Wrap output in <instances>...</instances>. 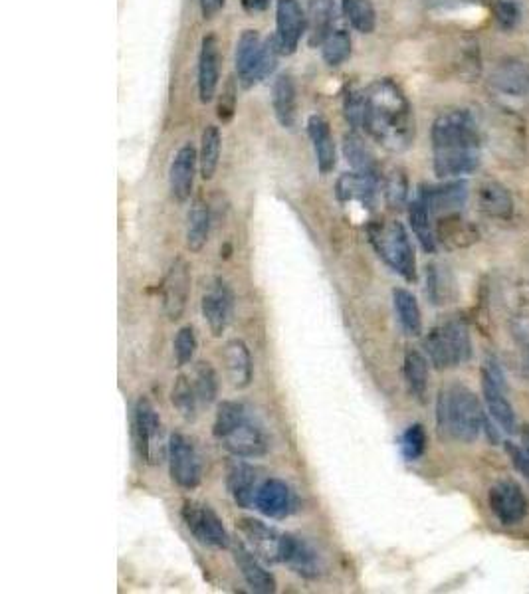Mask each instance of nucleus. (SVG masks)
Listing matches in <instances>:
<instances>
[{"label":"nucleus","mask_w":529,"mask_h":594,"mask_svg":"<svg viewBox=\"0 0 529 594\" xmlns=\"http://www.w3.org/2000/svg\"><path fill=\"white\" fill-rule=\"evenodd\" d=\"M430 141L434 173L440 179L468 175L480 163V131L468 111L450 109L438 115L432 123Z\"/></svg>","instance_id":"nucleus-1"},{"label":"nucleus","mask_w":529,"mask_h":594,"mask_svg":"<svg viewBox=\"0 0 529 594\" xmlns=\"http://www.w3.org/2000/svg\"><path fill=\"white\" fill-rule=\"evenodd\" d=\"M365 131L387 151L401 153L415 139L411 103L393 80H379L365 92Z\"/></svg>","instance_id":"nucleus-2"},{"label":"nucleus","mask_w":529,"mask_h":594,"mask_svg":"<svg viewBox=\"0 0 529 594\" xmlns=\"http://www.w3.org/2000/svg\"><path fill=\"white\" fill-rule=\"evenodd\" d=\"M436 428L442 440L474 442L486 428L478 396L460 383L442 387L436 398Z\"/></svg>","instance_id":"nucleus-3"},{"label":"nucleus","mask_w":529,"mask_h":594,"mask_svg":"<svg viewBox=\"0 0 529 594\" xmlns=\"http://www.w3.org/2000/svg\"><path fill=\"white\" fill-rule=\"evenodd\" d=\"M367 236L377 256L407 282L417 280V260L411 238L399 220H373Z\"/></svg>","instance_id":"nucleus-4"},{"label":"nucleus","mask_w":529,"mask_h":594,"mask_svg":"<svg viewBox=\"0 0 529 594\" xmlns=\"http://www.w3.org/2000/svg\"><path fill=\"white\" fill-rule=\"evenodd\" d=\"M424 349H426L428 361L438 371L456 369L464 365L472 357V341H470L468 325L456 317L436 323L424 339Z\"/></svg>","instance_id":"nucleus-5"},{"label":"nucleus","mask_w":529,"mask_h":594,"mask_svg":"<svg viewBox=\"0 0 529 594\" xmlns=\"http://www.w3.org/2000/svg\"><path fill=\"white\" fill-rule=\"evenodd\" d=\"M278 54H282V50L276 36L262 42L256 30H244L236 44V72L240 84L248 90L266 80L276 70Z\"/></svg>","instance_id":"nucleus-6"},{"label":"nucleus","mask_w":529,"mask_h":594,"mask_svg":"<svg viewBox=\"0 0 529 594\" xmlns=\"http://www.w3.org/2000/svg\"><path fill=\"white\" fill-rule=\"evenodd\" d=\"M135 440L141 458L149 466H159L169 454L161 416L147 396H141L135 404Z\"/></svg>","instance_id":"nucleus-7"},{"label":"nucleus","mask_w":529,"mask_h":594,"mask_svg":"<svg viewBox=\"0 0 529 594\" xmlns=\"http://www.w3.org/2000/svg\"><path fill=\"white\" fill-rule=\"evenodd\" d=\"M181 515H183L187 529L199 543L209 545L214 549L230 547L228 531L211 505L197 503V501H185Z\"/></svg>","instance_id":"nucleus-8"},{"label":"nucleus","mask_w":529,"mask_h":594,"mask_svg":"<svg viewBox=\"0 0 529 594\" xmlns=\"http://www.w3.org/2000/svg\"><path fill=\"white\" fill-rule=\"evenodd\" d=\"M169 472L171 480L183 490H195L201 484V456L195 444L183 434H173L169 438Z\"/></svg>","instance_id":"nucleus-9"},{"label":"nucleus","mask_w":529,"mask_h":594,"mask_svg":"<svg viewBox=\"0 0 529 594\" xmlns=\"http://www.w3.org/2000/svg\"><path fill=\"white\" fill-rule=\"evenodd\" d=\"M482 395L492 418L504 432H516L518 420L512 402L506 396V381L498 363L488 361L482 369Z\"/></svg>","instance_id":"nucleus-10"},{"label":"nucleus","mask_w":529,"mask_h":594,"mask_svg":"<svg viewBox=\"0 0 529 594\" xmlns=\"http://www.w3.org/2000/svg\"><path fill=\"white\" fill-rule=\"evenodd\" d=\"M236 529L242 535V541L266 563H282V551L286 533H280L276 527L266 525L254 517H242L236 521Z\"/></svg>","instance_id":"nucleus-11"},{"label":"nucleus","mask_w":529,"mask_h":594,"mask_svg":"<svg viewBox=\"0 0 529 594\" xmlns=\"http://www.w3.org/2000/svg\"><path fill=\"white\" fill-rule=\"evenodd\" d=\"M222 448L234 458H260L270 450V440L266 432L246 414L222 440Z\"/></svg>","instance_id":"nucleus-12"},{"label":"nucleus","mask_w":529,"mask_h":594,"mask_svg":"<svg viewBox=\"0 0 529 594\" xmlns=\"http://www.w3.org/2000/svg\"><path fill=\"white\" fill-rule=\"evenodd\" d=\"M189 294H191V266L183 258H177L169 268L161 286L163 309L171 321H179L183 317Z\"/></svg>","instance_id":"nucleus-13"},{"label":"nucleus","mask_w":529,"mask_h":594,"mask_svg":"<svg viewBox=\"0 0 529 594\" xmlns=\"http://www.w3.org/2000/svg\"><path fill=\"white\" fill-rule=\"evenodd\" d=\"M490 509L502 525H518L528 513V499L514 480H500L490 490Z\"/></svg>","instance_id":"nucleus-14"},{"label":"nucleus","mask_w":529,"mask_h":594,"mask_svg":"<svg viewBox=\"0 0 529 594\" xmlns=\"http://www.w3.org/2000/svg\"><path fill=\"white\" fill-rule=\"evenodd\" d=\"M308 28V16L298 0H278L276 6V40L282 54L290 56L296 52L304 32Z\"/></svg>","instance_id":"nucleus-15"},{"label":"nucleus","mask_w":529,"mask_h":594,"mask_svg":"<svg viewBox=\"0 0 529 594\" xmlns=\"http://www.w3.org/2000/svg\"><path fill=\"white\" fill-rule=\"evenodd\" d=\"M201 309H203V317L211 327L212 335L220 337L226 331L234 311V294L222 278L212 280L209 290L203 296Z\"/></svg>","instance_id":"nucleus-16"},{"label":"nucleus","mask_w":529,"mask_h":594,"mask_svg":"<svg viewBox=\"0 0 529 594\" xmlns=\"http://www.w3.org/2000/svg\"><path fill=\"white\" fill-rule=\"evenodd\" d=\"M282 563L304 579H318L323 573V559L312 543L302 537L288 535L284 541Z\"/></svg>","instance_id":"nucleus-17"},{"label":"nucleus","mask_w":529,"mask_h":594,"mask_svg":"<svg viewBox=\"0 0 529 594\" xmlns=\"http://www.w3.org/2000/svg\"><path fill=\"white\" fill-rule=\"evenodd\" d=\"M254 505L270 519H286L296 511V495L284 480L270 478L258 488Z\"/></svg>","instance_id":"nucleus-18"},{"label":"nucleus","mask_w":529,"mask_h":594,"mask_svg":"<svg viewBox=\"0 0 529 594\" xmlns=\"http://www.w3.org/2000/svg\"><path fill=\"white\" fill-rule=\"evenodd\" d=\"M232 557L242 579L254 593H276L278 585L274 575L262 567V563L258 561V555L244 541H236L232 545Z\"/></svg>","instance_id":"nucleus-19"},{"label":"nucleus","mask_w":529,"mask_h":594,"mask_svg":"<svg viewBox=\"0 0 529 594\" xmlns=\"http://www.w3.org/2000/svg\"><path fill=\"white\" fill-rule=\"evenodd\" d=\"M226 488L234 503L246 509L258 494V472L244 458H236L226 466Z\"/></svg>","instance_id":"nucleus-20"},{"label":"nucleus","mask_w":529,"mask_h":594,"mask_svg":"<svg viewBox=\"0 0 529 594\" xmlns=\"http://www.w3.org/2000/svg\"><path fill=\"white\" fill-rule=\"evenodd\" d=\"M379 191V177L365 173H343L335 183V197L339 202H359L363 208H373Z\"/></svg>","instance_id":"nucleus-21"},{"label":"nucleus","mask_w":529,"mask_h":594,"mask_svg":"<svg viewBox=\"0 0 529 594\" xmlns=\"http://www.w3.org/2000/svg\"><path fill=\"white\" fill-rule=\"evenodd\" d=\"M197 149L193 145H185L177 151L171 171H169V185L171 193L179 202H185L191 198L193 185H195V173H197Z\"/></svg>","instance_id":"nucleus-22"},{"label":"nucleus","mask_w":529,"mask_h":594,"mask_svg":"<svg viewBox=\"0 0 529 594\" xmlns=\"http://www.w3.org/2000/svg\"><path fill=\"white\" fill-rule=\"evenodd\" d=\"M492 86L512 98H524L529 94V64L518 58L502 60L492 72Z\"/></svg>","instance_id":"nucleus-23"},{"label":"nucleus","mask_w":529,"mask_h":594,"mask_svg":"<svg viewBox=\"0 0 529 594\" xmlns=\"http://www.w3.org/2000/svg\"><path fill=\"white\" fill-rule=\"evenodd\" d=\"M423 195L430 212L434 218L448 216V214H458V210L466 202V183L454 181L438 187H423L419 191Z\"/></svg>","instance_id":"nucleus-24"},{"label":"nucleus","mask_w":529,"mask_h":594,"mask_svg":"<svg viewBox=\"0 0 529 594\" xmlns=\"http://www.w3.org/2000/svg\"><path fill=\"white\" fill-rule=\"evenodd\" d=\"M224 369L228 375V381L234 389H246L252 383L254 367L252 357L242 339H232L224 347Z\"/></svg>","instance_id":"nucleus-25"},{"label":"nucleus","mask_w":529,"mask_h":594,"mask_svg":"<svg viewBox=\"0 0 529 594\" xmlns=\"http://www.w3.org/2000/svg\"><path fill=\"white\" fill-rule=\"evenodd\" d=\"M220 56H218V44L214 36H205L199 56V96L203 103H209L216 88H218V76H220Z\"/></svg>","instance_id":"nucleus-26"},{"label":"nucleus","mask_w":529,"mask_h":594,"mask_svg":"<svg viewBox=\"0 0 529 594\" xmlns=\"http://www.w3.org/2000/svg\"><path fill=\"white\" fill-rule=\"evenodd\" d=\"M308 133L314 143L319 173L321 175L331 173L337 163V157H335V143H333V135L327 119L321 115H312L308 121Z\"/></svg>","instance_id":"nucleus-27"},{"label":"nucleus","mask_w":529,"mask_h":594,"mask_svg":"<svg viewBox=\"0 0 529 594\" xmlns=\"http://www.w3.org/2000/svg\"><path fill=\"white\" fill-rule=\"evenodd\" d=\"M272 107L282 127L292 129L298 117V94L296 84L290 76H280L272 86Z\"/></svg>","instance_id":"nucleus-28"},{"label":"nucleus","mask_w":529,"mask_h":594,"mask_svg":"<svg viewBox=\"0 0 529 594\" xmlns=\"http://www.w3.org/2000/svg\"><path fill=\"white\" fill-rule=\"evenodd\" d=\"M478 204L482 208L484 214H488L490 218H498V220H510L514 214V198L510 195V191L496 183H484L478 191Z\"/></svg>","instance_id":"nucleus-29"},{"label":"nucleus","mask_w":529,"mask_h":594,"mask_svg":"<svg viewBox=\"0 0 529 594\" xmlns=\"http://www.w3.org/2000/svg\"><path fill=\"white\" fill-rule=\"evenodd\" d=\"M478 238L472 224L460 218V214L440 216L436 222V240L446 248H464Z\"/></svg>","instance_id":"nucleus-30"},{"label":"nucleus","mask_w":529,"mask_h":594,"mask_svg":"<svg viewBox=\"0 0 529 594\" xmlns=\"http://www.w3.org/2000/svg\"><path fill=\"white\" fill-rule=\"evenodd\" d=\"M432 212L426 204L423 195L419 193L417 198L409 204V222H411V228L419 240V244L423 246L424 252L432 254L436 250V224L432 222Z\"/></svg>","instance_id":"nucleus-31"},{"label":"nucleus","mask_w":529,"mask_h":594,"mask_svg":"<svg viewBox=\"0 0 529 594\" xmlns=\"http://www.w3.org/2000/svg\"><path fill=\"white\" fill-rule=\"evenodd\" d=\"M211 208L205 200H195V204L189 210V226H187V248L193 254H199L211 234Z\"/></svg>","instance_id":"nucleus-32"},{"label":"nucleus","mask_w":529,"mask_h":594,"mask_svg":"<svg viewBox=\"0 0 529 594\" xmlns=\"http://www.w3.org/2000/svg\"><path fill=\"white\" fill-rule=\"evenodd\" d=\"M393 303H395V311H397L403 331L411 337L421 335L423 333V313H421L417 297L405 288H397V290H393Z\"/></svg>","instance_id":"nucleus-33"},{"label":"nucleus","mask_w":529,"mask_h":594,"mask_svg":"<svg viewBox=\"0 0 529 594\" xmlns=\"http://www.w3.org/2000/svg\"><path fill=\"white\" fill-rule=\"evenodd\" d=\"M335 18V4L333 0H310L308 4V30H310V44L316 46L325 40L331 32V24Z\"/></svg>","instance_id":"nucleus-34"},{"label":"nucleus","mask_w":529,"mask_h":594,"mask_svg":"<svg viewBox=\"0 0 529 594\" xmlns=\"http://www.w3.org/2000/svg\"><path fill=\"white\" fill-rule=\"evenodd\" d=\"M343 153H345L347 163L353 167V171L379 177L377 161H375L373 153L367 149V145L363 143V139L359 135H355V133L345 135V139H343Z\"/></svg>","instance_id":"nucleus-35"},{"label":"nucleus","mask_w":529,"mask_h":594,"mask_svg":"<svg viewBox=\"0 0 529 594\" xmlns=\"http://www.w3.org/2000/svg\"><path fill=\"white\" fill-rule=\"evenodd\" d=\"M403 375H405L409 393L419 400H424L428 391V361L424 359L423 353L415 349L407 351L405 363H403Z\"/></svg>","instance_id":"nucleus-36"},{"label":"nucleus","mask_w":529,"mask_h":594,"mask_svg":"<svg viewBox=\"0 0 529 594\" xmlns=\"http://www.w3.org/2000/svg\"><path fill=\"white\" fill-rule=\"evenodd\" d=\"M171 402L173 406L179 410V414L187 420V422H195L197 420V414H199V396L195 391V385L185 377V375H179L175 385H173V391H171Z\"/></svg>","instance_id":"nucleus-37"},{"label":"nucleus","mask_w":529,"mask_h":594,"mask_svg":"<svg viewBox=\"0 0 529 594\" xmlns=\"http://www.w3.org/2000/svg\"><path fill=\"white\" fill-rule=\"evenodd\" d=\"M220 145L222 137L216 125H209L203 131V141H201V155H199V165H201V175L205 181H211L218 169V159H220Z\"/></svg>","instance_id":"nucleus-38"},{"label":"nucleus","mask_w":529,"mask_h":594,"mask_svg":"<svg viewBox=\"0 0 529 594\" xmlns=\"http://www.w3.org/2000/svg\"><path fill=\"white\" fill-rule=\"evenodd\" d=\"M327 66L337 68L351 56V38L345 30H331L319 44Z\"/></svg>","instance_id":"nucleus-39"},{"label":"nucleus","mask_w":529,"mask_h":594,"mask_svg":"<svg viewBox=\"0 0 529 594\" xmlns=\"http://www.w3.org/2000/svg\"><path fill=\"white\" fill-rule=\"evenodd\" d=\"M246 414H248V410L242 402H236V400L220 402L216 408V414H214V424H212L214 438L222 440Z\"/></svg>","instance_id":"nucleus-40"},{"label":"nucleus","mask_w":529,"mask_h":594,"mask_svg":"<svg viewBox=\"0 0 529 594\" xmlns=\"http://www.w3.org/2000/svg\"><path fill=\"white\" fill-rule=\"evenodd\" d=\"M341 2H343V12L347 20L357 32L371 34L375 30L377 16L371 0H341Z\"/></svg>","instance_id":"nucleus-41"},{"label":"nucleus","mask_w":529,"mask_h":594,"mask_svg":"<svg viewBox=\"0 0 529 594\" xmlns=\"http://www.w3.org/2000/svg\"><path fill=\"white\" fill-rule=\"evenodd\" d=\"M383 195H385L387 204L395 210H399L407 204L409 181H407V175L403 169H391L383 177Z\"/></svg>","instance_id":"nucleus-42"},{"label":"nucleus","mask_w":529,"mask_h":594,"mask_svg":"<svg viewBox=\"0 0 529 594\" xmlns=\"http://www.w3.org/2000/svg\"><path fill=\"white\" fill-rule=\"evenodd\" d=\"M193 385H195L197 396H199V400L203 404L209 406L216 400V396H218V377H216V371H214L211 363H207V361L197 363Z\"/></svg>","instance_id":"nucleus-43"},{"label":"nucleus","mask_w":529,"mask_h":594,"mask_svg":"<svg viewBox=\"0 0 529 594\" xmlns=\"http://www.w3.org/2000/svg\"><path fill=\"white\" fill-rule=\"evenodd\" d=\"M426 430L423 424H411L401 436V454L407 462L421 460L426 452Z\"/></svg>","instance_id":"nucleus-44"},{"label":"nucleus","mask_w":529,"mask_h":594,"mask_svg":"<svg viewBox=\"0 0 529 594\" xmlns=\"http://www.w3.org/2000/svg\"><path fill=\"white\" fill-rule=\"evenodd\" d=\"M199 341H197V333L191 325H185L179 329L175 341H173V353H175V361L177 367H185L195 359Z\"/></svg>","instance_id":"nucleus-45"},{"label":"nucleus","mask_w":529,"mask_h":594,"mask_svg":"<svg viewBox=\"0 0 529 594\" xmlns=\"http://www.w3.org/2000/svg\"><path fill=\"white\" fill-rule=\"evenodd\" d=\"M492 16L504 30H514L520 22V4L518 0H492Z\"/></svg>","instance_id":"nucleus-46"},{"label":"nucleus","mask_w":529,"mask_h":594,"mask_svg":"<svg viewBox=\"0 0 529 594\" xmlns=\"http://www.w3.org/2000/svg\"><path fill=\"white\" fill-rule=\"evenodd\" d=\"M428 296L432 303H446L448 299V280L438 266L428 268Z\"/></svg>","instance_id":"nucleus-47"},{"label":"nucleus","mask_w":529,"mask_h":594,"mask_svg":"<svg viewBox=\"0 0 529 594\" xmlns=\"http://www.w3.org/2000/svg\"><path fill=\"white\" fill-rule=\"evenodd\" d=\"M345 117L351 123L353 129L363 125V113H365V94L359 92H349L345 96Z\"/></svg>","instance_id":"nucleus-48"},{"label":"nucleus","mask_w":529,"mask_h":594,"mask_svg":"<svg viewBox=\"0 0 529 594\" xmlns=\"http://www.w3.org/2000/svg\"><path fill=\"white\" fill-rule=\"evenodd\" d=\"M506 452L512 460V464L516 466V470L526 478L529 482V452L526 448L518 446V444H512V442H506Z\"/></svg>","instance_id":"nucleus-49"},{"label":"nucleus","mask_w":529,"mask_h":594,"mask_svg":"<svg viewBox=\"0 0 529 594\" xmlns=\"http://www.w3.org/2000/svg\"><path fill=\"white\" fill-rule=\"evenodd\" d=\"M234 103H236L234 84L228 82V86H226V90H224V94H222V99H220V103H218V117H220L222 121H230V119H232V115H234V107H236Z\"/></svg>","instance_id":"nucleus-50"},{"label":"nucleus","mask_w":529,"mask_h":594,"mask_svg":"<svg viewBox=\"0 0 529 594\" xmlns=\"http://www.w3.org/2000/svg\"><path fill=\"white\" fill-rule=\"evenodd\" d=\"M224 6V0H201V10L205 18H212L220 8Z\"/></svg>","instance_id":"nucleus-51"},{"label":"nucleus","mask_w":529,"mask_h":594,"mask_svg":"<svg viewBox=\"0 0 529 594\" xmlns=\"http://www.w3.org/2000/svg\"><path fill=\"white\" fill-rule=\"evenodd\" d=\"M470 2H476V0H426V4L432 8H456Z\"/></svg>","instance_id":"nucleus-52"},{"label":"nucleus","mask_w":529,"mask_h":594,"mask_svg":"<svg viewBox=\"0 0 529 594\" xmlns=\"http://www.w3.org/2000/svg\"><path fill=\"white\" fill-rule=\"evenodd\" d=\"M240 2L248 12H260L270 4V0H240Z\"/></svg>","instance_id":"nucleus-53"},{"label":"nucleus","mask_w":529,"mask_h":594,"mask_svg":"<svg viewBox=\"0 0 529 594\" xmlns=\"http://www.w3.org/2000/svg\"><path fill=\"white\" fill-rule=\"evenodd\" d=\"M526 369L529 371V343L528 347H526Z\"/></svg>","instance_id":"nucleus-54"},{"label":"nucleus","mask_w":529,"mask_h":594,"mask_svg":"<svg viewBox=\"0 0 529 594\" xmlns=\"http://www.w3.org/2000/svg\"><path fill=\"white\" fill-rule=\"evenodd\" d=\"M524 438H526V444H529V428L524 430Z\"/></svg>","instance_id":"nucleus-55"}]
</instances>
